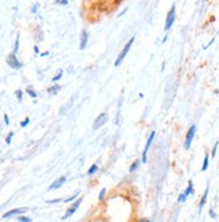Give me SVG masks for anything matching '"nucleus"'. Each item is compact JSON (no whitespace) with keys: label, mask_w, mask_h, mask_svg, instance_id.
<instances>
[{"label":"nucleus","mask_w":219,"mask_h":222,"mask_svg":"<svg viewBox=\"0 0 219 222\" xmlns=\"http://www.w3.org/2000/svg\"><path fill=\"white\" fill-rule=\"evenodd\" d=\"M78 194H79V193H78V191H77V193H76V194H74V195H73V196H70V198L65 199V201H66V202H71V201H73V199H74V198H77V196H78Z\"/></svg>","instance_id":"393cba45"},{"label":"nucleus","mask_w":219,"mask_h":222,"mask_svg":"<svg viewBox=\"0 0 219 222\" xmlns=\"http://www.w3.org/2000/svg\"><path fill=\"white\" fill-rule=\"evenodd\" d=\"M12 136H14V132H10V133H8L7 139H5V143H7V144H10V143H11V139H12Z\"/></svg>","instance_id":"412c9836"},{"label":"nucleus","mask_w":219,"mask_h":222,"mask_svg":"<svg viewBox=\"0 0 219 222\" xmlns=\"http://www.w3.org/2000/svg\"><path fill=\"white\" fill-rule=\"evenodd\" d=\"M18 49H19V35H18L16 38V42H15V47H14V54L18 51Z\"/></svg>","instance_id":"aec40b11"},{"label":"nucleus","mask_w":219,"mask_h":222,"mask_svg":"<svg viewBox=\"0 0 219 222\" xmlns=\"http://www.w3.org/2000/svg\"><path fill=\"white\" fill-rule=\"evenodd\" d=\"M140 222H149V221L147 220V218H144V220H140Z\"/></svg>","instance_id":"473e14b6"},{"label":"nucleus","mask_w":219,"mask_h":222,"mask_svg":"<svg viewBox=\"0 0 219 222\" xmlns=\"http://www.w3.org/2000/svg\"><path fill=\"white\" fill-rule=\"evenodd\" d=\"M208 163H210V155H208V152H206V154H204V160H203V166H202V172L207 171Z\"/></svg>","instance_id":"ddd939ff"},{"label":"nucleus","mask_w":219,"mask_h":222,"mask_svg":"<svg viewBox=\"0 0 219 222\" xmlns=\"http://www.w3.org/2000/svg\"><path fill=\"white\" fill-rule=\"evenodd\" d=\"M87 38H89V34H87L86 30H82V32H81V45H79V49L83 50L86 47L87 45Z\"/></svg>","instance_id":"9d476101"},{"label":"nucleus","mask_w":219,"mask_h":222,"mask_svg":"<svg viewBox=\"0 0 219 222\" xmlns=\"http://www.w3.org/2000/svg\"><path fill=\"white\" fill-rule=\"evenodd\" d=\"M18 221L19 222H31V220L30 218H27V217H19L18 218Z\"/></svg>","instance_id":"4be33fe9"},{"label":"nucleus","mask_w":219,"mask_h":222,"mask_svg":"<svg viewBox=\"0 0 219 222\" xmlns=\"http://www.w3.org/2000/svg\"><path fill=\"white\" fill-rule=\"evenodd\" d=\"M139 164H140V160L133 162L132 166H130V168H129V172H134V171H136L137 168H139Z\"/></svg>","instance_id":"2eb2a0df"},{"label":"nucleus","mask_w":219,"mask_h":222,"mask_svg":"<svg viewBox=\"0 0 219 222\" xmlns=\"http://www.w3.org/2000/svg\"><path fill=\"white\" fill-rule=\"evenodd\" d=\"M4 123L7 124V125L10 124V120H8V116H7V114H4Z\"/></svg>","instance_id":"c85d7f7f"},{"label":"nucleus","mask_w":219,"mask_h":222,"mask_svg":"<svg viewBox=\"0 0 219 222\" xmlns=\"http://www.w3.org/2000/svg\"><path fill=\"white\" fill-rule=\"evenodd\" d=\"M155 136H156V132H155V131H152L151 135H149V137H148V140H147L145 147H144L143 156H141V163H147V154H148V149H149V147H151L153 139H155Z\"/></svg>","instance_id":"20e7f679"},{"label":"nucleus","mask_w":219,"mask_h":222,"mask_svg":"<svg viewBox=\"0 0 219 222\" xmlns=\"http://www.w3.org/2000/svg\"><path fill=\"white\" fill-rule=\"evenodd\" d=\"M106 121H108V114L106 113L98 114V117H97L94 120V123H93V129H98V128H101Z\"/></svg>","instance_id":"39448f33"},{"label":"nucleus","mask_w":219,"mask_h":222,"mask_svg":"<svg viewBox=\"0 0 219 222\" xmlns=\"http://www.w3.org/2000/svg\"><path fill=\"white\" fill-rule=\"evenodd\" d=\"M59 90H61V85H54V86L49 87L47 92H49V94H57Z\"/></svg>","instance_id":"4468645a"},{"label":"nucleus","mask_w":219,"mask_h":222,"mask_svg":"<svg viewBox=\"0 0 219 222\" xmlns=\"http://www.w3.org/2000/svg\"><path fill=\"white\" fill-rule=\"evenodd\" d=\"M49 54H50L49 51H45V53H42V54H40V55H42V57H46V55H49Z\"/></svg>","instance_id":"2f4dec72"},{"label":"nucleus","mask_w":219,"mask_h":222,"mask_svg":"<svg viewBox=\"0 0 219 222\" xmlns=\"http://www.w3.org/2000/svg\"><path fill=\"white\" fill-rule=\"evenodd\" d=\"M61 77H62V70H61V71H58V74H57V76H55V77H52V81H54V82H55V81H58Z\"/></svg>","instance_id":"b1692460"},{"label":"nucleus","mask_w":219,"mask_h":222,"mask_svg":"<svg viewBox=\"0 0 219 222\" xmlns=\"http://www.w3.org/2000/svg\"><path fill=\"white\" fill-rule=\"evenodd\" d=\"M175 19H176V5L172 4V7L170 8V11H168V14H167V18H165V24H164L165 32H168V31L171 30Z\"/></svg>","instance_id":"f257e3e1"},{"label":"nucleus","mask_w":219,"mask_h":222,"mask_svg":"<svg viewBox=\"0 0 219 222\" xmlns=\"http://www.w3.org/2000/svg\"><path fill=\"white\" fill-rule=\"evenodd\" d=\"M16 96H18V100H19V101H22V98H23V92H22V90L19 89V90H16Z\"/></svg>","instance_id":"5701e85b"},{"label":"nucleus","mask_w":219,"mask_h":222,"mask_svg":"<svg viewBox=\"0 0 219 222\" xmlns=\"http://www.w3.org/2000/svg\"><path fill=\"white\" fill-rule=\"evenodd\" d=\"M7 65H10L12 69H20L22 67V63L18 61L16 55H15L14 53H11V54L7 57Z\"/></svg>","instance_id":"423d86ee"},{"label":"nucleus","mask_w":219,"mask_h":222,"mask_svg":"<svg viewBox=\"0 0 219 222\" xmlns=\"http://www.w3.org/2000/svg\"><path fill=\"white\" fill-rule=\"evenodd\" d=\"M133 42H134V36H132V38L128 40V43L125 45V47L123 49V51L120 53V55H118L117 59L114 61V66H120V65H121V62L124 61V58L126 57V54L129 53V50H130V47H132V43Z\"/></svg>","instance_id":"f03ea898"},{"label":"nucleus","mask_w":219,"mask_h":222,"mask_svg":"<svg viewBox=\"0 0 219 222\" xmlns=\"http://www.w3.org/2000/svg\"><path fill=\"white\" fill-rule=\"evenodd\" d=\"M207 196H208V186L206 187V191H204V194H203V196H202V199H200V203H199V211L203 209V206L206 205V202H207Z\"/></svg>","instance_id":"f8f14e48"},{"label":"nucleus","mask_w":219,"mask_h":222,"mask_svg":"<svg viewBox=\"0 0 219 222\" xmlns=\"http://www.w3.org/2000/svg\"><path fill=\"white\" fill-rule=\"evenodd\" d=\"M210 215H211V218H217V214H215V211L212 209H210Z\"/></svg>","instance_id":"cd10ccee"},{"label":"nucleus","mask_w":219,"mask_h":222,"mask_svg":"<svg viewBox=\"0 0 219 222\" xmlns=\"http://www.w3.org/2000/svg\"><path fill=\"white\" fill-rule=\"evenodd\" d=\"M26 93H27V94H30V97H32V98H36V93L34 92V90L31 89V87H27V89H26Z\"/></svg>","instance_id":"f3484780"},{"label":"nucleus","mask_w":219,"mask_h":222,"mask_svg":"<svg viewBox=\"0 0 219 222\" xmlns=\"http://www.w3.org/2000/svg\"><path fill=\"white\" fill-rule=\"evenodd\" d=\"M81 202H82V198L77 199V201H76V202H74V203H73V205H71V206H70V207H69V209H67L66 214H65V215H63V220H66V218H69V217H70V215H71V214H74V213H76V210H77V209H78V207H79Z\"/></svg>","instance_id":"0eeeda50"},{"label":"nucleus","mask_w":219,"mask_h":222,"mask_svg":"<svg viewBox=\"0 0 219 222\" xmlns=\"http://www.w3.org/2000/svg\"><path fill=\"white\" fill-rule=\"evenodd\" d=\"M57 4H62V5H66L67 4V0H57Z\"/></svg>","instance_id":"bb28decb"},{"label":"nucleus","mask_w":219,"mask_h":222,"mask_svg":"<svg viewBox=\"0 0 219 222\" xmlns=\"http://www.w3.org/2000/svg\"><path fill=\"white\" fill-rule=\"evenodd\" d=\"M59 201H61V199H51V201H49V203H57Z\"/></svg>","instance_id":"c756f323"},{"label":"nucleus","mask_w":219,"mask_h":222,"mask_svg":"<svg viewBox=\"0 0 219 222\" xmlns=\"http://www.w3.org/2000/svg\"><path fill=\"white\" fill-rule=\"evenodd\" d=\"M195 133H196V125L194 124V125L190 127V129L187 131V135H186V142H184V149H187L188 151L191 144H192V140L194 137H195Z\"/></svg>","instance_id":"7ed1b4c3"},{"label":"nucleus","mask_w":219,"mask_h":222,"mask_svg":"<svg viewBox=\"0 0 219 222\" xmlns=\"http://www.w3.org/2000/svg\"><path fill=\"white\" fill-rule=\"evenodd\" d=\"M29 123H30V118H29V117H26V118H24V120L20 123V127H22V128H24V127H26Z\"/></svg>","instance_id":"6ab92c4d"},{"label":"nucleus","mask_w":219,"mask_h":222,"mask_svg":"<svg viewBox=\"0 0 219 222\" xmlns=\"http://www.w3.org/2000/svg\"><path fill=\"white\" fill-rule=\"evenodd\" d=\"M105 193H106V190H105V189H102V190H101V193H99V196H98L99 201H101V199L105 196Z\"/></svg>","instance_id":"a878e982"},{"label":"nucleus","mask_w":219,"mask_h":222,"mask_svg":"<svg viewBox=\"0 0 219 222\" xmlns=\"http://www.w3.org/2000/svg\"><path fill=\"white\" fill-rule=\"evenodd\" d=\"M65 182H66V176H61L59 179H57L52 184H50V187H49V190H57V189H59V187L62 186Z\"/></svg>","instance_id":"1a4fd4ad"},{"label":"nucleus","mask_w":219,"mask_h":222,"mask_svg":"<svg viewBox=\"0 0 219 222\" xmlns=\"http://www.w3.org/2000/svg\"><path fill=\"white\" fill-rule=\"evenodd\" d=\"M97 168H98V166H97V164H93L92 167L89 168V171H87V175H93V174H94L96 171H97Z\"/></svg>","instance_id":"a211bd4d"},{"label":"nucleus","mask_w":219,"mask_h":222,"mask_svg":"<svg viewBox=\"0 0 219 222\" xmlns=\"http://www.w3.org/2000/svg\"><path fill=\"white\" fill-rule=\"evenodd\" d=\"M191 194H194V183H192V180H190V182H188V186H187V189L184 190L183 196L187 199V196L191 195Z\"/></svg>","instance_id":"9b49d317"},{"label":"nucleus","mask_w":219,"mask_h":222,"mask_svg":"<svg viewBox=\"0 0 219 222\" xmlns=\"http://www.w3.org/2000/svg\"><path fill=\"white\" fill-rule=\"evenodd\" d=\"M219 145V142H215L214 147H212V151H211V158H215V155H217V148Z\"/></svg>","instance_id":"dca6fc26"},{"label":"nucleus","mask_w":219,"mask_h":222,"mask_svg":"<svg viewBox=\"0 0 219 222\" xmlns=\"http://www.w3.org/2000/svg\"><path fill=\"white\" fill-rule=\"evenodd\" d=\"M34 51H35V54H38V53H39V49H38V46H36V45L34 46Z\"/></svg>","instance_id":"7c9ffc66"},{"label":"nucleus","mask_w":219,"mask_h":222,"mask_svg":"<svg viewBox=\"0 0 219 222\" xmlns=\"http://www.w3.org/2000/svg\"><path fill=\"white\" fill-rule=\"evenodd\" d=\"M27 211V207H20V209H12V210L7 211L4 215H3V218H8L11 217V215H15V214H22V213H26Z\"/></svg>","instance_id":"6e6552de"}]
</instances>
